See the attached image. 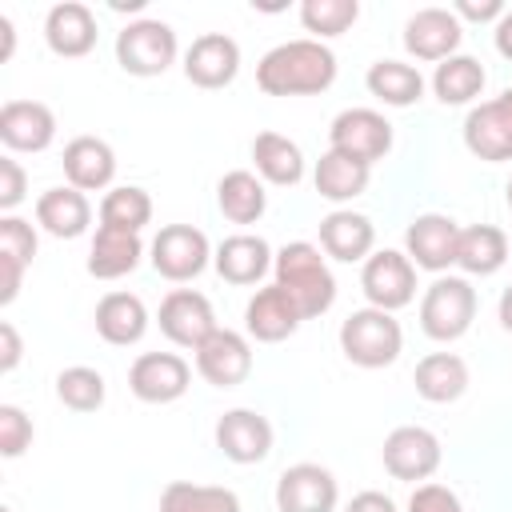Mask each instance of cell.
<instances>
[{"label":"cell","instance_id":"cell-1","mask_svg":"<svg viewBox=\"0 0 512 512\" xmlns=\"http://www.w3.org/2000/svg\"><path fill=\"white\" fill-rule=\"evenodd\" d=\"M336 80V56L320 40L276 44L256 64V84L268 96H316Z\"/></svg>","mask_w":512,"mask_h":512},{"label":"cell","instance_id":"cell-2","mask_svg":"<svg viewBox=\"0 0 512 512\" xmlns=\"http://www.w3.org/2000/svg\"><path fill=\"white\" fill-rule=\"evenodd\" d=\"M276 284L292 296V304L300 308V316H320L332 308L336 300V280L320 256V248L296 240V244H284L276 252Z\"/></svg>","mask_w":512,"mask_h":512},{"label":"cell","instance_id":"cell-3","mask_svg":"<svg viewBox=\"0 0 512 512\" xmlns=\"http://www.w3.org/2000/svg\"><path fill=\"white\" fill-rule=\"evenodd\" d=\"M404 348V332L384 308H360L340 324V352L356 368H388Z\"/></svg>","mask_w":512,"mask_h":512},{"label":"cell","instance_id":"cell-4","mask_svg":"<svg viewBox=\"0 0 512 512\" xmlns=\"http://www.w3.org/2000/svg\"><path fill=\"white\" fill-rule=\"evenodd\" d=\"M476 320V288L464 276H440L420 300V328L432 340H460Z\"/></svg>","mask_w":512,"mask_h":512},{"label":"cell","instance_id":"cell-5","mask_svg":"<svg viewBox=\"0 0 512 512\" xmlns=\"http://www.w3.org/2000/svg\"><path fill=\"white\" fill-rule=\"evenodd\" d=\"M116 60L132 76H160L176 60V32L164 20H136L116 36Z\"/></svg>","mask_w":512,"mask_h":512},{"label":"cell","instance_id":"cell-6","mask_svg":"<svg viewBox=\"0 0 512 512\" xmlns=\"http://www.w3.org/2000/svg\"><path fill=\"white\" fill-rule=\"evenodd\" d=\"M328 140H332V152H340V156L360 160V164L372 168L392 148V124L380 112H372V108H344L332 120Z\"/></svg>","mask_w":512,"mask_h":512},{"label":"cell","instance_id":"cell-7","mask_svg":"<svg viewBox=\"0 0 512 512\" xmlns=\"http://www.w3.org/2000/svg\"><path fill=\"white\" fill-rule=\"evenodd\" d=\"M360 288L368 296L372 308H384V312H396L404 304H412L416 296V264L404 256V252H376L364 260V272H360Z\"/></svg>","mask_w":512,"mask_h":512},{"label":"cell","instance_id":"cell-8","mask_svg":"<svg viewBox=\"0 0 512 512\" xmlns=\"http://www.w3.org/2000/svg\"><path fill=\"white\" fill-rule=\"evenodd\" d=\"M208 264V236L192 224H168L152 240V268L164 280H192Z\"/></svg>","mask_w":512,"mask_h":512},{"label":"cell","instance_id":"cell-9","mask_svg":"<svg viewBox=\"0 0 512 512\" xmlns=\"http://www.w3.org/2000/svg\"><path fill=\"white\" fill-rule=\"evenodd\" d=\"M464 144L480 160H512V88L468 112Z\"/></svg>","mask_w":512,"mask_h":512},{"label":"cell","instance_id":"cell-10","mask_svg":"<svg viewBox=\"0 0 512 512\" xmlns=\"http://www.w3.org/2000/svg\"><path fill=\"white\" fill-rule=\"evenodd\" d=\"M160 332H164L172 344L196 352V348L216 332V316H212L208 296H200V292H192V288L168 292L164 304H160Z\"/></svg>","mask_w":512,"mask_h":512},{"label":"cell","instance_id":"cell-11","mask_svg":"<svg viewBox=\"0 0 512 512\" xmlns=\"http://www.w3.org/2000/svg\"><path fill=\"white\" fill-rule=\"evenodd\" d=\"M384 468L396 480H428L440 468V440L420 424H400L384 440Z\"/></svg>","mask_w":512,"mask_h":512},{"label":"cell","instance_id":"cell-12","mask_svg":"<svg viewBox=\"0 0 512 512\" xmlns=\"http://www.w3.org/2000/svg\"><path fill=\"white\" fill-rule=\"evenodd\" d=\"M196 372L216 384V388H236L248 380L252 372V348L240 332L232 328H216L200 348H196Z\"/></svg>","mask_w":512,"mask_h":512},{"label":"cell","instance_id":"cell-13","mask_svg":"<svg viewBox=\"0 0 512 512\" xmlns=\"http://www.w3.org/2000/svg\"><path fill=\"white\" fill-rule=\"evenodd\" d=\"M188 364L176 352H144L136 356L132 372H128V388L144 400V404H172L188 392Z\"/></svg>","mask_w":512,"mask_h":512},{"label":"cell","instance_id":"cell-14","mask_svg":"<svg viewBox=\"0 0 512 512\" xmlns=\"http://www.w3.org/2000/svg\"><path fill=\"white\" fill-rule=\"evenodd\" d=\"M336 476L320 464H292L276 480L280 512H332L336 508Z\"/></svg>","mask_w":512,"mask_h":512},{"label":"cell","instance_id":"cell-15","mask_svg":"<svg viewBox=\"0 0 512 512\" xmlns=\"http://www.w3.org/2000/svg\"><path fill=\"white\" fill-rule=\"evenodd\" d=\"M216 448L236 464H260L272 452V424L252 408H232L216 420Z\"/></svg>","mask_w":512,"mask_h":512},{"label":"cell","instance_id":"cell-16","mask_svg":"<svg viewBox=\"0 0 512 512\" xmlns=\"http://www.w3.org/2000/svg\"><path fill=\"white\" fill-rule=\"evenodd\" d=\"M240 72V48L232 36L224 32H204L192 40L188 56H184V76L196 88H224L232 84Z\"/></svg>","mask_w":512,"mask_h":512},{"label":"cell","instance_id":"cell-17","mask_svg":"<svg viewBox=\"0 0 512 512\" xmlns=\"http://www.w3.org/2000/svg\"><path fill=\"white\" fill-rule=\"evenodd\" d=\"M456 240H460L456 220H448L440 212L416 216L404 232L408 260H416V268H428V272H444L448 264H456Z\"/></svg>","mask_w":512,"mask_h":512},{"label":"cell","instance_id":"cell-18","mask_svg":"<svg viewBox=\"0 0 512 512\" xmlns=\"http://www.w3.org/2000/svg\"><path fill=\"white\" fill-rule=\"evenodd\" d=\"M56 136V116L40 100H8L0 108V140L12 152H44Z\"/></svg>","mask_w":512,"mask_h":512},{"label":"cell","instance_id":"cell-19","mask_svg":"<svg viewBox=\"0 0 512 512\" xmlns=\"http://www.w3.org/2000/svg\"><path fill=\"white\" fill-rule=\"evenodd\" d=\"M460 20L448 8H420L404 24V48L416 60H448L460 44Z\"/></svg>","mask_w":512,"mask_h":512},{"label":"cell","instance_id":"cell-20","mask_svg":"<svg viewBox=\"0 0 512 512\" xmlns=\"http://www.w3.org/2000/svg\"><path fill=\"white\" fill-rule=\"evenodd\" d=\"M300 320H304L300 308L292 304V296H288L280 284L260 288V292L248 300V308H244L248 332H252L256 340H264V344H276V340L292 336V332L300 328Z\"/></svg>","mask_w":512,"mask_h":512},{"label":"cell","instance_id":"cell-21","mask_svg":"<svg viewBox=\"0 0 512 512\" xmlns=\"http://www.w3.org/2000/svg\"><path fill=\"white\" fill-rule=\"evenodd\" d=\"M44 40L56 56H84L96 48V16L92 8L68 0V4H56L44 20Z\"/></svg>","mask_w":512,"mask_h":512},{"label":"cell","instance_id":"cell-22","mask_svg":"<svg viewBox=\"0 0 512 512\" xmlns=\"http://www.w3.org/2000/svg\"><path fill=\"white\" fill-rule=\"evenodd\" d=\"M372 244H376V228H372V220L360 216V212H344V208H340V212H328V216L320 220V248H324L332 260H344V264L368 260Z\"/></svg>","mask_w":512,"mask_h":512},{"label":"cell","instance_id":"cell-23","mask_svg":"<svg viewBox=\"0 0 512 512\" xmlns=\"http://www.w3.org/2000/svg\"><path fill=\"white\" fill-rule=\"evenodd\" d=\"M64 176L72 188L80 192H96V188H108L112 176H116V156L104 140L96 136H76L68 148H64Z\"/></svg>","mask_w":512,"mask_h":512},{"label":"cell","instance_id":"cell-24","mask_svg":"<svg viewBox=\"0 0 512 512\" xmlns=\"http://www.w3.org/2000/svg\"><path fill=\"white\" fill-rule=\"evenodd\" d=\"M36 256V232L20 216L0 220V304H12L20 292V276Z\"/></svg>","mask_w":512,"mask_h":512},{"label":"cell","instance_id":"cell-25","mask_svg":"<svg viewBox=\"0 0 512 512\" xmlns=\"http://www.w3.org/2000/svg\"><path fill=\"white\" fill-rule=\"evenodd\" d=\"M140 232H124V228H96L92 252H88V272L96 280H120L140 264Z\"/></svg>","mask_w":512,"mask_h":512},{"label":"cell","instance_id":"cell-26","mask_svg":"<svg viewBox=\"0 0 512 512\" xmlns=\"http://www.w3.org/2000/svg\"><path fill=\"white\" fill-rule=\"evenodd\" d=\"M36 220H40V228L44 232H52V236H60V240H72V236H80L84 228H88V220H92V204H88V196L80 192V188H48L40 200H36Z\"/></svg>","mask_w":512,"mask_h":512},{"label":"cell","instance_id":"cell-27","mask_svg":"<svg viewBox=\"0 0 512 512\" xmlns=\"http://www.w3.org/2000/svg\"><path fill=\"white\" fill-rule=\"evenodd\" d=\"M216 272L228 280V284H256L276 260H272V248L260 240V236H228L220 248H216Z\"/></svg>","mask_w":512,"mask_h":512},{"label":"cell","instance_id":"cell-28","mask_svg":"<svg viewBox=\"0 0 512 512\" xmlns=\"http://www.w3.org/2000/svg\"><path fill=\"white\" fill-rule=\"evenodd\" d=\"M148 328V308L132 292H108L96 304V332L108 344H136Z\"/></svg>","mask_w":512,"mask_h":512},{"label":"cell","instance_id":"cell-29","mask_svg":"<svg viewBox=\"0 0 512 512\" xmlns=\"http://www.w3.org/2000/svg\"><path fill=\"white\" fill-rule=\"evenodd\" d=\"M416 392L432 404H452L468 388V364L456 352H432L416 364Z\"/></svg>","mask_w":512,"mask_h":512},{"label":"cell","instance_id":"cell-30","mask_svg":"<svg viewBox=\"0 0 512 512\" xmlns=\"http://www.w3.org/2000/svg\"><path fill=\"white\" fill-rule=\"evenodd\" d=\"M508 260V236L496 228V224H472V228H460V240H456V264L472 276H492L500 272Z\"/></svg>","mask_w":512,"mask_h":512},{"label":"cell","instance_id":"cell-31","mask_svg":"<svg viewBox=\"0 0 512 512\" xmlns=\"http://www.w3.org/2000/svg\"><path fill=\"white\" fill-rule=\"evenodd\" d=\"M364 84H368V92H372L376 100H384V104H392V108H408V104H416L420 92H424V76H420L412 64H400V60H376V64L368 68Z\"/></svg>","mask_w":512,"mask_h":512},{"label":"cell","instance_id":"cell-32","mask_svg":"<svg viewBox=\"0 0 512 512\" xmlns=\"http://www.w3.org/2000/svg\"><path fill=\"white\" fill-rule=\"evenodd\" d=\"M252 160H256V172L264 180H272V184H296L304 176L300 148L280 132H260L252 140Z\"/></svg>","mask_w":512,"mask_h":512},{"label":"cell","instance_id":"cell-33","mask_svg":"<svg viewBox=\"0 0 512 512\" xmlns=\"http://www.w3.org/2000/svg\"><path fill=\"white\" fill-rule=\"evenodd\" d=\"M216 204H220V212H224L232 224H252V220L264 216L268 196H264V184H260L252 172L236 168V172H228V176L216 184Z\"/></svg>","mask_w":512,"mask_h":512},{"label":"cell","instance_id":"cell-34","mask_svg":"<svg viewBox=\"0 0 512 512\" xmlns=\"http://www.w3.org/2000/svg\"><path fill=\"white\" fill-rule=\"evenodd\" d=\"M368 164H360V160H348V156H340V152H324L320 156V164H316V192L324 196V200H352V196H360L364 188H368Z\"/></svg>","mask_w":512,"mask_h":512},{"label":"cell","instance_id":"cell-35","mask_svg":"<svg viewBox=\"0 0 512 512\" xmlns=\"http://www.w3.org/2000/svg\"><path fill=\"white\" fill-rule=\"evenodd\" d=\"M160 512H240V500L232 488L172 480L160 496Z\"/></svg>","mask_w":512,"mask_h":512},{"label":"cell","instance_id":"cell-36","mask_svg":"<svg viewBox=\"0 0 512 512\" xmlns=\"http://www.w3.org/2000/svg\"><path fill=\"white\" fill-rule=\"evenodd\" d=\"M432 88H436V96H440L444 104H468V100H476L480 88H484V68H480V60H472V56H448V60L436 64Z\"/></svg>","mask_w":512,"mask_h":512},{"label":"cell","instance_id":"cell-37","mask_svg":"<svg viewBox=\"0 0 512 512\" xmlns=\"http://www.w3.org/2000/svg\"><path fill=\"white\" fill-rule=\"evenodd\" d=\"M148 220H152V196H148L144 188H136V184L112 188V192L100 200V224H108V228L140 232Z\"/></svg>","mask_w":512,"mask_h":512},{"label":"cell","instance_id":"cell-38","mask_svg":"<svg viewBox=\"0 0 512 512\" xmlns=\"http://www.w3.org/2000/svg\"><path fill=\"white\" fill-rule=\"evenodd\" d=\"M56 396L72 412H96L104 404V376L96 368H84V364L64 368L56 376Z\"/></svg>","mask_w":512,"mask_h":512},{"label":"cell","instance_id":"cell-39","mask_svg":"<svg viewBox=\"0 0 512 512\" xmlns=\"http://www.w3.org/2000/svg\"><path fill=\"white\" fill-rule=\"evenodd\" d=\"M356 16H360L356 0H304L300 4V20L316 36H340L356 24Z\"/></svg>","mask_w":512,"mask_h":512},{"label":"cell","instance_id":"cell-40","mask_svg":"<svg viewBox=\"0 0 512 512\" xmlns=\"http://www.w3.org/2000/svg\"><path fill=\"white\" fill-rule=\"evenodd\" d=\"M32 444V420L16 404H0V452L12 460Z\"/></svg>","mask_w":512,"mask_h":512},{"label":"cell","instance_id":"cell-41","mask_svg":"<svg viewBox=\"0 0 512 512\" xmlns=\"http://www.w3.org/2000/svg\"><path fill=\"white\" fill-rule=\"evenodd\" d=\"M408 512H464L460 496L444 484H420L408 500Z\"/></svg>","mask_w":512,"mask_h":512},{"label":"cell","instance_id":"cell-42","mask_svg":"<svg viewBox=\"0 0 512 512\" xmlns=\"http://www.w3.org/2000/svg\"><path fill=\"white\" fill-rule=\"evenodd\" d=\"M20 200H24V168L12 156H4L0 160V208L12 212Z\"/></svg>","mask_w":512,"mask_h":512},{"label":"cell","instance_id":"cell-43","mask_svg":"<svg viewBox=\"0 0 512 512\" xmlns=\"http://www.w3.org/2000/svg\"><path fill=\"white\" fill-rule=\"evenodd\" d=\"M508 8L500 4V0H484V4H476V0H460L456 4V20L460 16H468V20H500Z\"/></svg>","mask_w":512,"mask_h":512},{"label":"cell","instance_id":"cell-44","mask_svg":"<svg viewBox=\"0 0 512 512\" xmlns=\"http://www.w3.org/2000/svg\"><path fill=\"white\" fill-rule=\"evenodd\" d=\"M16 364H20V336H16V328L4 320V324H0V368L12 372Z\"/></svg>","mask_w":512,"mask_h":512},{"label":"cell","instance_id":"cell-45","mask_svg":"<svg viewBox=\"0 0 512 512\" xmlns=\"http://www.w3.org/2000/svg\"><path fill=\"white\" fill-rule=\"evenodd\" d=\"M344 512H396V504H392L384 492H360V496L348 500Z\"/></svg>","mask_w":512,"mask_h":512},{"label":"cell","instance_id":"cell-46","mask_svg":"<svg viewBox=\"0 0 512 512\" xmlns=\"http://www.w3.org/2000/svg\"><path fill=\"white\" fill-rule=\"evenodd\" d=\"M496 52H500L504 60H512V12H504V16L496 20Z\"/></svg>","mask_w":512,"mask_h":512},{"label":"cell","instance_id":"cell-47","mask_svg":"<svg viewBox=\"0 0 512 512\" xmlns=\"http://www.w3.org/2000/svg\"><path fill=\"white\" fill-rule=\"evenodd\" d=\"M500 324H504V332H512V284L500 296Z\"/></svg>","mask_w":512,"mask_h":512},{"label":"cell","instance_id":"cell-48","mask_svg":"<svg viewBox=\"0 0 512 512\" xmlns=\"http://www.w3.org/2000/svg\"><path fill=\"white\" fill-rule=\"evenodd\" d=\"M508 208H512V180H508Z\"/></svg>","mask_w":512,"mask_h":512},{"label":"cell","instance_id":"cell-49","mask_svg":"<svg viewBox=\"0 0 512 512\" xmlns=\"http://www.w3.org/2000/svg\"><path fill=\"white\" fill-rule=\"evenodd\" d=\"M0 512H12V508H0Z\"/></svg>","mask_w":512,"mask_h":512}]
</instances>
